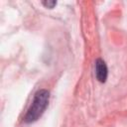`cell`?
Listing matches in <instances>:
<instances>
[{"instance_id":"cell-1","label":"cell","mask_w":127,"mask_h":127,"mask_svg":"<svg viewBox=\"0 0 127 127\" xmlns=\"http://www.w3.org/2000/svg\"><path fill=\"white\" fill-rule=\"evenodd\" d=\"M49 100H50V92L47 89L38 90L35 93L32 104L29 107L24 117V121L26 123H33L37 121L47 109Z\"/></svg>"},{"instance_id":"cell-2","label":"cell","mask_w":127,"mask_h":127,"mask_svg":"<svg viewBox=\"0 0 127 127\" xmlns=\"http://www.w3.org/2000/svg\"><path fill=\"white\" fill-rule=\"evenodd\" d=\"M108 75V68L106 63L102 59H97L95 61V76L98 81L105 82Z\"/></svg>"},{"instance_id":"cell-3","label":"cell","mask_w":127,"mask_h":127,"mask_svg":"<svg viewBox=\"0 0 127 127\" xmlns=\"http://www.w3.org/2000/svg\"><path fill=\"white\" fill-rule=\"evenodd\" d=\"M42 4H43L46 8L52 9V8H54V7L57 5V1H50V0H48V1H43Z\"/></svg>"}]
</instances>
